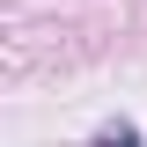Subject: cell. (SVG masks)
<instances>
[{
  "label": "cell",
  "mask_w": 147,
  "mask_h": 147,
  "mask_svg": "<svg viewBox=\"0 0 147 147\" xmlns=\"http://www.w3.org/2000/svg\"><path fill=\"white\" fill-rule=\"evenodd\" d=\"M96 147H140V132H132V125H118V132H103Z\"/></svg>",
  "instance_id": "obj_1"
}]
</instances>
